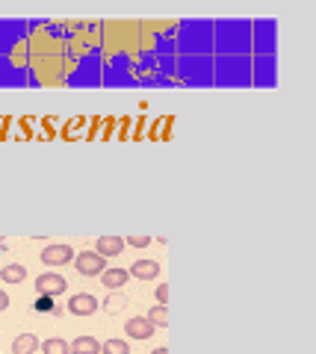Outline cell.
I'll return each instance as SVG.
<instances>
[{"instance_id":"1","label":"cell","mask_w":316,"mask_h":354,"mask_svg":"<svg viewBox=\"0 0 316 354\" xmlns=\"http://www.w3.org/2000/svg\"><path fill=\"white\" fill-rule=\"evenodd\" d=\"M71 263H74L77 274H83V278H98V274L106 269V260L95 251H80V257H74Z\"/></svg>"},{"instance_id":"2","label":"cell","mask_w":316,"mask_h":354,"mask_svg":"<svg viewBox=\"0 0 316 354\" xmlns=\"http://www.w3.org/2000/svg\"><path fill=\"white\" fill-rule=\"evenodd\" d=\"M36 290H38V295L56 298V295H63L68 290V281L63 278V274H56V272H45V274H38L36 278Z\"/></svg>"},{"instance_id":"3","label":"cell","mask_w":316,"mask_h":354,"mask_svg":"<svg viewBox=\"0 0 316 354\" xmlns=\"http://www.w3.org/2000/svg\"><path fill=\"white\" fill-rule=\"evenodd\" d=\"M68 313H71V316H92V313H98V298L92 292L71 295V298H68Z\"/></svg>"},{"instance_id":"4","label":"cell","mask_w":316,"mask_h":354,"mask_svg":"<svg viewBox=\"0 0 316 354\" xmlns=\"http://www.w3.org/2000/svg\"><path fill=\"white\" fill-rule=\"evenodd\" d=\"M74 260V248L71 245H47L42 251V263L45 266H65Z\"/></svg>"},{"instance_id":"5","label":"cell","mask_w":316,"mask_h":354,"mask_svg":"<svg viewBox=\"0 0 316 354\" xmlns=\"http://www.w3.org/2000/svg\"><path fill=\"white\" fill-rule=\"evenodd\" d=\"M124 251V236H98L95 239V254H101V257H118V254Z\"/></svg>"},{"instance_id":"6","label":"cell","mask_w":316,"mask_h":354,"mask_svg":"<svg viewBox=\"0 0 316 354\" xmlns=\"http://www.w3.org/2000/svg\"><path fill=\"white\" fill-rule=\"evenodd\" d=\"M124 331H127V337H131V340H151L154 333H157V328H154V324L148 322L145 316H133V319H127Z\"/></svg>"},{"instance_id":"7","label":"cell","mask_w":316,"mask_h":354,"mask_svg":"<svg viewBox=\"0 0 316 354\" xmlns=\"http://www.w3.org/2000/svg\"><path fill=\"white\" fill-rule=\"evenodd\" d=\"M160 274V263L157 260H136L131 266V278H139V281H154Z\"/></svg>"},{"instance_id":"8","label":"cell","mask_w":316,"mask_h":354,"mask_svg":"<svg viewBox=\"0 0 316 354\" xmlns=\"http://www.w3.org/2000/svg\"><path fill=\"white\" fill-rule=\"evenodd\" d=\"M127 278H131V272L127 269H104L101 272V283L106 290H122L127 283Z\"/></svg>"},{"instance_id":"9","label":"cell","mask_w":316,"mask_h":354,"mask_svg":"<svg viewBox=\"0 0 316 354\" xmlns=\"http://www.w3.org/2000/svg\"><path fill=\"white\" fill-rule=\"evenodd\" d=\"M38 346H42V342H38L36 333H18L12 342V354H36Z\"/></svg>"},{"instance_id":"10","label":"cell","mask_w":316,"mask_h":354,"mask_svg":"<svg viewBox=\"0 0 316 354\" xmlns=\"http://www.w3.org/2000/svg\"><path fill=\"white\" fill-rule=\"evenodd\" d=\"M68 346H71V354H101V342L95 337H77Z\"/></svg>"},{"instance_id":"11","label":"cell","mask_w":316,"mask_h":354,"mask_svg":"<svg viewBox=\"0 0 316 354\" xmlns=\"http://www.w3.org/2000/svg\"><path fill=\"white\" fill-rule=\"evenodd\" d=\"M24 278H27V269L21 263H6L0 269V281H6V283H24Z\"/></svg>"},{"instance_id":"12","label":"cell","mask_w":316,"mask_h":354,"mask_svg":"<svg viewBox=\"0 0 316 354\" xmlns=\"http://www.w3.org/2000/svg\"><path fill=\"white\" fill-rule=\"evenodd\" d=\"M145 319L151 322L154 328H166V324H169V307H166V304H157V307L148 310Z\"/></svg>"},{"instance_id":"13","label":"cell","mask_w":316,"mask_h":354,"mask_svg":"<svg viewBox=\"0 0 316 354\" xmlns=\"http://www.w3.org/2000/svg\"><path fill=\"white\" fill-rule=\"evenodd\" d=\"M38 351H42V354H71V346H68L65 340L54 337V340H45L42 346H38Z\"/></svg>"},{"instance_id":"14","label":"cell","mask_w":316,"mask_h":354,"mask_svg":"<svg viewBox=\"0 0 316 354\" xmlns=\"http://www.w3.org/2000/svg\"><path fill=\"white\" fill-rule=\"evenodd\" d=\"M101 354H131V346L124 340H106L101 346Z\"/></svg>"},{"instance_id":"15","label":"cell","mask_w":316,"mask_h":354,"mask_svg":"<svg viewBox=\"0 0 316 354\" xmlns=\"http://www.w3.org/2000/svg\"><path fill=\"white\" fill-rule=\"evenodd\" d=\"M124 304H127V298H124V295H115V298H110V301L104 304V307H106V313H118V310L124 307Z\"/></svg>"},{"instance_id":"16","label":"cell","mask_w":316,"mask_h":354,"mask_svg":"<svg viewBox=\"0 0 316 354\" xmlns=\"http://www.w3.org/2000/svg\"><path fill=\"white\" fill-rule=\"evenodd\" d=\"M33 307H36L38 313H51V310H54V298H47V295H38V301L33 304Z\"/></svg>"},{"instance_id":"17","label":"cell","mask_w":316,"mask_h":354,"mask_svg":"<svg viewBox=\"0 0 316 354\" xmlns=\"http://www.w3.org/2000/svg\"><path fill=\"white\" fill-rule=\"evenodd\" d=\"M124 245H133V248H145V245H151V236H127Z\"/></svg>"},{"instance_id":"18","label":"cell","mask_w":316,"mask_h":354,"mask_svg":"<svg viewBox=\"0 0 316 354\" xmlns=\"http://www.w3.org/2000/svg\"><path fill=\"white\" fill-rule=\"evenodd\" d=\"M157 301H160V304L169 301V287H166V283H160V287H157Z\"/></svg>"},{"instance_id":"19","label":"cell","mask_w":316,"mask_h":354,"mask_svg":"<svg viewBox=\"0 0 316 354\" xmlns=\"http://www.w3.org/2000/svg\"><path fill=\"white\" fill-rule=\"evenodd\" d=\"M6 307H9V295L0 290V310H6Z\"/></svg>"},{"instance_id":"20","label":"cell","mask_w":316,"mask_h":354,"mask_svg":"<svg viewBox=\"0 0 316 354\" xmlns=\"http://www.w3.org/2000/svg\"><path fill=\"white\" fill-rule=\"evenodd\" d=\"M151 354H169V349H154Z\"/></svg>"}]
</instances>
